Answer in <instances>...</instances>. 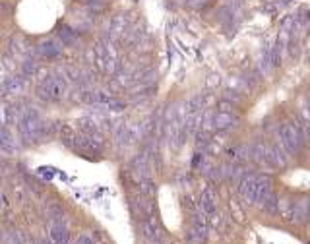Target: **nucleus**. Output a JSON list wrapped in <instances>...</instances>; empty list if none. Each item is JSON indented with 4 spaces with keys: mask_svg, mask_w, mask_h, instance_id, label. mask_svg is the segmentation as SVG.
Returning <instances> with one entry per match:
<instances>
[{
    "mask_svg": "<svg viewBox=\"0 0 310 244\" xmlns=\"http://www.w3.org/2000/svg\"><path fill=\"white\" fill-rule=\"evenodd\" d=\"M279 138H281V144L285 146V149L289 153H299L301 147H303V142H305L301 128L293 122H285L279 128Z\"/></svg>",
    "mask_w": 310,
    "mask_h": 244,
    "instance_id": "obj_1",
    "label": "nucleus"
},
{
    "mask_svg": "<svg viewBox=\"0 0 310 244\" xmlns=\"http://www.w3.org/2000/svg\"><path fill=\"white\" fill-rule=\"evenodd\" d=\"M37 93H39V97L45 99V101H58V99L62 97V93H64V83H62L60 80L49 76V78H45V80L41 81Z\"/></svg>",
    "mask_w": 310,
    "mask_h": 244,
    "instance_id": "obj_2",
    "label": "nucleus"
},
{
    "mask_svg": "<svg viewBox=\"0 0 310 244\" xmlns=\"http://www.w3.org/2000/svg\"><path fill=\"white\" fill-rule=\"evenodd\" d=\"M41 130H43V120L39 118L37 113H27V114L21 118V122H19V132H21V136H23L25 140L37 138V136L41 134Z\"/></svg>",
    "mask_w": 310,
    "mask_h": 244,
    "instance_id": "obj_3",
    "label": "nucleus"
},
{
    "mask_svg": "<svg viewBox=\"0 0 310 244\" xmlns=\"http://www.w3.org/2000/svg\"><path fill=\"white\" fill-rule=\"evenodd\" d=\"M258 180H260V177H254V175H246L241 180L239 194L244 200V204H256V198H258Z\"/></svg>",
    "mask_w": 310,
    "mask_h": 244,
    "instance_id": "obj_4",
    "label": "nucleus"
},
{
    "mask_svg": "<svg viewBox=\"0 0 310 244\" xmlns=\"http://www.w3.org/2000/svg\"><path fill=\"white\" fill-rule=\"evenodd\" d=\"M200 208H202L207 215L215 213V210H217V194H215L211 188H207V190L202 192V196H200Z\"/></svg>",
    "mask_w": 310,
    "mask_h": 244,
    "instance_id": "obj_5",
    "label": "nucleus"
},
{
    "mask_svg": "<svg viewBox=\"0 0 310 244\" xmlns=\"http://www.w3.org/2000/svg\"><path fill=\"white\" fill-rule=\"evenodd\" d=\"M268 153H270V161H272V167H279V169H285L289 165V155L279 147V146H272L268 147Z\"/></svg>",
    "mask_w": 310,
    "mask_h": 244,
    "instance_id": "obj_6",
    "label": "nucleus"
},
{
    "mask_svg": "<svg viewBox=\"0 0 310 244\" xmlns=\"http://www.w3.org/2000/svg\"><path fill=\"white\" fill-rule=\"evenodd\" d=\"M272 194H274V192H272V179H270V177H260V180H258V198H256V202L264 208V204L270 200Z\"/></svg>",
    "mask_w": 310,
    "mask_h": 244,
    "instance_id": "obj_7",
    "label": "nucleus"
},
{
    "mask_svg": "<svg viewBox=\"0 0 310 244\" xmlns=\"http://www.w3.org/2000/svg\"><path fill=\"white\" fill-rule=\"evenodd\" d=\"M252 159L258 163V165H266V167H272V161H270V153H268V147L264 144H256L252 147Z\"/></svg>",
    "mask_w": 310,
    "mask_h": 244,
    "instance_id": "obj_8",
    "label": "nucleus"
},
{
    "mask_svg": "<svg viewBox=\"0 0 310 244\" xmlns=\"http://www.w3.org/2000/svg\"><path fill=\"white\" fill-rule=\"evenodd\" d=\"M206 237H207V227H206L204 221L198 219V221L194 223L190 235H188V241H190V243H202V241H206Z\"/></svg>",
    "mask_w": 310,
    "mask_h": 244,
    "instance_id": "obj_9",
    "label": "nucleus"
},
{
    "mask_svg": "<svg viewBox=\"0 0 310 244\" xmlns=\"http://www.w3.org/2000/svg\"><path fill=\"white\" fill-rule=\"evenodd\" d=\"M144 235L155 244H161V235H159V229L155 227V221L154 219H150V221H144Z\"/></svg>",
    "mask_w": 310,
    "mask_h": 244,
    "instance_id": "obj_10",
    "label": "nucleus"
},
{
    "mask_svg": "<svg viewBox=\"0 0 310 244\" xmlns=\"http://www.w3.org/2000/svg\"><path fill=\"white\" fill-rule=\"evenodd\" d=\"M213 122H215L217 128H223V130H225V128H233L237 120H235L233 114H229V113H217V116H215Z\"/></svg>",
    "mask_w": 310,
    "mask_h": 244,
    "instance_id": "obj_11",
    "label": "nucleus"
},
{
    "mask_svg": "<svg viewBox=\"0 0 310 244\" xmlns=\"http://www.w3.org/2000/svg\"><path fill=\"white\" fill-rule=\"evenodd\" d=\"M39 52H41L43 56L51 58V56H56V54L60 52V47H56L52 41H43V43L39 45Z\"/></svg>",
    "mask_w": 310,
    "mask_h": 244,
    "instance_id": "obj_12",
    "label": "nucleus"
},
{
    "mask_svg": "<svg viewBox=\"0 0 310 244\" xmlns=\"http://www.w3.org/2000/svg\"><path fill=\"white\" fill-rule=\"evenodd\" d=\"M60 39H62L66 45L74 43V31H72V29H68V27H62V29H60Z\"/></svg>",
    "mask_w": 310,
    "mask_h": 244,
    "instance_id": "obj_13",
    "label": "nucleus"
},
{
    "mask_svg": "<svg viewBox=\"0 0 310 244\" xmlns=\"http://www.w3.org/2000/svg\"><path fill=\"white\" fill-rule=\"evenodd\" d=\"M37 70V62L31 58V60H25V64H23V72L25 74H33Z\"/></svg>",
    "mask_w": 310,
    "mask_h": 244,
    "instance_id": "obj_14",
    "label": "nucleus"
},
{
    "mask_svg": "<svg viewBox=\"0 0 310 244\" xmlns=\"http://www.w3.org/2000/svg\"><path fill=\"white\" fill-rule=\"evenodd\" d=\"M231 109H235V107H233V105H229L227 101H221V103H219V113H229V114H233V111H231Z\"/></svg>",
    "mask_w": 310,
    "mask_h": 244,
    "instance_id": "obj_15",
    "label": "nucleus"
},
{
    "mask_svg": "<svg viewBox=\"0 0 310 244\" xmlns=\"http://www.w3.org/2000/svg\"><path fill=\"white\" fill-rule=\"evenodd\" d=\"M76 244H93V241H91L87 235H82V237L76 241Z\"/></svg>",
    "mask_w": 310,
    "mask_h": 244,
    "instance_id": "obj_16",
    "label": "nucleus"
},
{
    "mask_svg": "<svg viewBox=\"0 0 310 244\" xmlns=\"http://www.w3.org/2000/svg\"><path fill=\"white\" fill-rule=\"evenodd\" d=\"M305 114H307V118H309V122H310V103L307 105V109H305Z\"/></svg>",
    "mask_w": 310,
    "mask_h": 244,
    "instance_id": "obj_17",
    "label": "nucleus"
},
{
    "mask_svg": "<svg viewBox=\"0 0 310 244\" xmlns=\"http://www.w3.org/2000/svg\"><path fill=\"white\" fill-rule=\"evenodd\" d=\"M33 244H47V243H43V241H41V243H33Z\"/></svg>",
    "mask_w": 310,
    "mask_h": 244,
    "instance_id": "obj_18",
    "label": "nucleus"
}]
</instances>
